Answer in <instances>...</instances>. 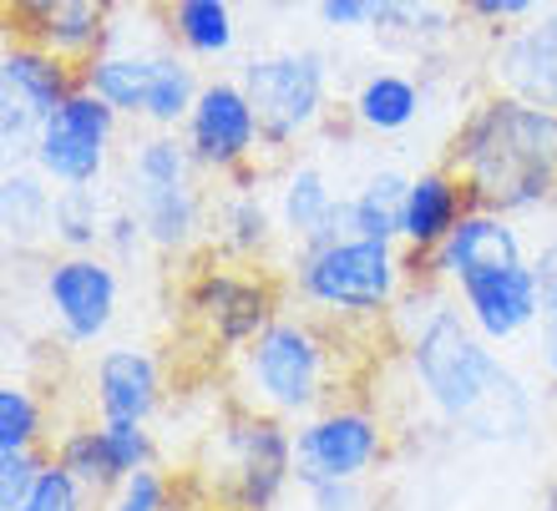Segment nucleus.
Listing matches in <instances>:
<instances>
[{"label": "nucleus", "instance_id": "f257e3e1", "mask_svg": "<svg viewBox=\"0 0 557 511\" xmlns=\"http://www.w3.org/2000/svg\"><path fill=\"white\" fill-rule=\"evenodd\" d=\"M385 324L396 329L411 385L436 421L476 446H517L532 436L537 400L528 381L497 354L502 345L467 320L461 299L441 278H411Z\"/></svg>", "mask_w": 557, "mask_h": 511}, {"label": "nucleus", "instance_id": "f03ea898", "mask_svg": "<svg viewBox=\"0 0 557 511\" xmlns=\"http://www.w3.org/2000/svg\"><path fill=\"white\" fill-rule=\"evenodd\" d=\"M451 167L471 192V208L532 219L557 203V112L507 91H486L467 107L446 142Z\"/></svg>", "mask_w": 557, "mask_h": 511}, {"label": "nucleus", "instance_id": "7ed1b4c3", "mask_svg": "<svg viewBox=\"0 0 557 511\" xmlns=\"http://www.w3.org/2000/svg\"><path fill=\"white\" fill-rule=\"evenodd\" d=\"M284 284L324 324H339V329L385 324L391 309L400 304L406 284H411V263H406V249L391 244V238L339 234L324 238V244L294 249Z\"/></svg>", "mask_w": 557, "mask_h": 511}, {"label": "nucleus", "instance_id": "20e7f679", "mask_svg": "<svg viewBox=\"0 0 557 511\" xmlns=\"http://www.w3.org/2000/svg\"><path fill=\"white\" fill-rule=\"evenodd\" d=\"M238 400L284 421H305L335 395V339L320 314H278L244 354H234Z\"/></svg>", "mask_w": 557, "mask_h": 511}, {"label": "nucleus", "instance_id": "39448f33", "mask_svg": "<svg viewBox=\"0 0 557 511\" xmlns=\"http://www.w3.org/2000/svg\"><path fill=\"white\" fill-rule=\"evenodd\" d=\"M238 82H244V91L253 97V112L264 122L269 158L294 152L330 117V57L320 46L259 51L238 66Z\"/></svg>", "mask_w": 557, "mask_h": 511}, {"label": "nucleus", "instance_id": "423d86ee", "mask_svg": "<svg viewBox=\"0 0 557 511\" xmlns=\"http://www.w3.org/2000/svg\"><path fill=\"white\" fill-rule=\"evenodd\" d=\"M278 304L284 294L274 274H264V263H234L213 253L183 278V314L219 354L249 350L278 320Z\"/></svg>", "mask_w": 557, "mask_h": 511}, {"label": "nucleus", "instance_id": "0eeeda50", "mask_svg": "<svg viewBox=\"0 0 557 511\" xmlns=\"http://www.w3.org/2000/svg\"><path fill=\"white\" fill-rule=\"evenodd\" d=\"M213 446L223 461V511H274L284 491L299 482L294 476V431L284 415H269V410L238 400L228 421L219 425Z\"/></svg>", "mask_w": 557, "mask_h": 511}, {"label": "nucleus", "instance_id": "6e6552de", "mask_svg": "<svg viewBox=\"0 0 557 511\" xmlns=\"http://www.w3.org/2000/svg\"><path fill=\"white\" fill-rule=\"evenodd\" d=\"M391 456V431L366 400H330L294 431V476L309 482H366Z\"/></svg>", "mask_w": 557, "mask_h": 511}, {"label": "nucleus", "instance_id": "1a4fd4ad", "mask_svg": "<svg viewBox=\"0 0 557 511\" xmlns=\"http://www.w3.org/2000/svg\"><path fill=\"white\" fill-rule=\"evenodd\" d=\"M122 112L102 102L91 87H76L66 102L41 122L30 162L41 167L57 188H102L112 173V147H117Z\"/></svg>", "mask_w": 557, "mask_h": 511}, {"label": "nucleus", "instance_id": "9d476101", "mask_svg": "<svg viewBox=\"0 0 557 511\" xmlns=\"http://www.w3.org/2000/svg\"><path fill=\"white\" fill-rule=\"evenodd\" d=\"M41 304L61 345H102L122 314V269L107 253H51L41 269Z\"/></svg>", "mask_w": 557, "mask_h": 511}, {"label": "nucleus", "instance_id": "9b49d317", "mask_svg": "<svg viewBox=\"0 0 557 511\" xmlns=\"http://www.w3.org/2000/svg\"><path fill=\"white\" fill-rule=\"evenodd\" d=\"M183 142H188L198 173H213V177H234L259 162L264 122H259L253 97L244 91L238 76H208L188 122H183Z\"/></svg>", "mask_w": 557, "mask_h": 511}, {"label": "nucleus", "instance_id": "f8f14e48", "mask_svg": "<svg viewBox=\"0 0 557 511\" xmlns=\"http://www.w3.org/2000/svg\"><path fill=\"white\" fill-rule=\"evenodd\" d=\"M451 294L461 299L467 320L476 324L492 345H512V339L532 335L537 320H543V294H537L532 259L497 263V269H476V274L456 278Z\"/></svg>", "mask_w": 557, "mask_h": 511}, {"label": "nucleus", "instance_id": "ddd939ff", "mask_svg": "<svg viewBox=\"0 0 557 511\" xmlns=\"http://www.w3.org/2000/svg\"><path fill=\"white\" fill-rule=\"evenodd\" d=\"M486 82H492V91L557 112V0L492 41Z\"/></svg>", "mask_w": 557, "mask_h": 511}, {"label": "nucleus", "instance_id": "4468645a", "mask_svg": "<svg viewBox=\"0 0 557 511\" xmlns=\"http://www.w3.org/2000/svg\"><path fill=\"white\" fill-rule=\"evenodd\" d=\"M259 162L244 167V173L223 177L228 188L208 203V244L219 259H234V263H269L278 249V208H269V198L259 192Z\"/></svg>", "mask_w": 557, "mask_h": 511}, {"label": "nucleus", "instance_id": "2eb2a0df", "mask_svg": "<svg viewBox=\"0 0 557 511\" xmlns=\"http://www.w3.org/2000/svg\"><path fill=\"white\" fill-rule=\"evenodd\" d=\"M117 5L122 0H0L11 36L51 46L76 66L107 41Z\"/></svg>", "mask_w": 557, "mask_h": 511}, {"label": "nucleus", "instance_id": "dca6fc26", "mask_svg": "<svg viewBox=\"0 0 557 511\" xmlns=\"http://www.w3.org/2000/svg\"><path fill=\"white\" fill-rule=\"evenodd\" d=\"M122 203L133 208L147 228V244L162 259H188L208 234V198L198 177L173 183H122Z\"/></svg>", "mask_w": 557, "mask_h": 511}, {"label": "nucleus", "instance_id": "f3484780", "mask_svg": "<svg viewBox=\"0 0 557 511\" xmlns=\"http://www.w3.org/2000/svg\"><path fill=\"white\" fill-rule=\"evenodd\" d=\"M528 259V238L517 228V219L492 213V208H467L461 223L425 253V278H441L451 289L456 278L476 274V269H497V263H522Z\"/></svg>", "mask_w": 557, "mask_h": 511}, {"label": "nucleus", "instance_id": "a211bd4d", "mask_svg": "<svg viewBox=\"0 0 557 511\" xmlns=\"http://www.w3.org/2000/svg\"><path fill=\"white\" fill-rule=\"evenodd\" d=\"M162 360L143 345H112L91 365V406L102 421H147L162 410Z\"/></svg>", "mask_w": 557, "mask_h": 511}, {"label": "nucleus", "instance_id": "6ab92c4d", "mask_svg": "<svg viewBox=\"0 0 557 511\" xmlns=\"http://www.w3.org/2000/svg\"><path fill=\"white\" fill-rule=\"evenodd\" d=\"M278 228L289 238V249L324 244V238L350 234V198L330 188V173L320 162H289L278 177Z\"/></svg>", "mask_w": 557, "mask_h": 511}, {"label": "nucleus", "instance_id": "aec40b11", "mask_svg": "<svg viewBox=\"0 0 557 511\" xmlns=\"http://www.w3.org/2000/svg\"><path fill=\"white\" fill-rule=\"evenodd\" d=\"M76 87H82V66L76 61H66L61 51H51L41 41H26V36L5 41V51H0V97L5 102L30 107L46 122Z\"/></svg>", "mask_w": 557, "mask_h": 511}, {"label": "nucleus", "instance_id": "412c9836", "mask_svg": "<svg viewBox=\"0 0 557 511\" xmlns=\"http://www.w3.org/2000/svg\"><path fill=\"white\" fill-rule=\"evenodd\" d=\"M471 208V192L467 183L436 162V167H421L411 173V188H406V208H400V249L406 253H431L441 238L451 234L461 213Z\"/></svg>", "mask_w": 557, "mask_h": 511}, {"label": "nucleus", "instance_id": "4be33fe9", "mask_svg": "<svg viewBox=\"0 0 557 511\" xmlns=\"http://www.w3.org/2000/svg\"><path fill=\"white\" fill-rule=\"evenodd\" d=\"M350 122L370 137H400L411 132L425 112V87L416 82L411 72L400 66H370L360 82H355L350 102H345Z\"/></svg>", "mask_w": 557, "mask_h": 511}, {"label": "nucleus", "instance_id": "5701e85b", "mask_svg": "<svg viewBox=\"0 0 557 511\" xmlns=\"http://www.w3.org/2000/svg\"><path fill=\"white\" fill-rule=\"evenodd\" d=\"M51 203H57V183L36 162H5V177H0V228H5V244L15 253L51 244Z\"/></svg>", "mask_w": 557, "mask_h": 511}, {"label": "nucleus", "instance_id": "b1692460", "mask_svg": "<svg viewBox=\"0 0 557 511\" xmlns=\"http://www.w3.org/2000/svg\"><path fill=\"white\" fill-rule=\"evenodd\" d=\"M162 26L193 61H228L238 51V0H162Z\"/></svg>", "mask_w": 557, "mask_h": 511}, {"label": "nucleus", "instance_id": "393cba45", "mask_svg": "<svg viewBox=\"0 0 557 511\" xmlns=\"http://www.w3.org/2000/svg\"><path fill=\"white\" fill-rule=\"evenodd\" d=\"M112 203L102 188H57L51 203V249L57 253H102Z\"/></svg>", "mask_w": 557, "mask_h": 511}, {"label": "nucleus", "instance_id": "a878e982", "mask_svg": "<svg viewBox=\"0 0 557 511\" xmlns=\"http://www.w3.org/2000/svg\"><path fill=\"white\" fill-rule=\"evenodd\" d=\"M51 461L72 471L91 497H107V491L122 482L117 461H112V446H107L102 415H97V421H82V425H66L57 436V446H51Z\"/></svg>", "mask_w": 557, "mask_h": 511}, {"label": "nucleus", "instance_id": "bb28decb", "mask_svg": "<svg viewBox=\"0 0 557 511\" xmlns=\"http://www.w3.org/2000/svg\"><path fill=\"white\" fill-rule=\"evenodd\" d=\"M406 188H411V177L396 173V167L370 173L366 183L350 192V234L391 238V244H400V208H406Z\"/></svg>", "mask_w": 557, "mask_h": 511}, {"label": "nucleus", "instance_id": "cd10ccee", "mask_svg": "<svg viewBox=\"0 0 557 511\" xmlns=\"http://www.w3.org/2000/svg\"><path fill=\"white\" fill-rule=\"evenodd\" d=\"M46 440V406L30 385H0V451H36Z\"/></svg>", "mask_w": 557, "mask_h": 511}, {"label": "nucleus", "instance_id": "c85d7f7f", "mask_svg": "<svg viewBox=\"0 0 557 511\" xmlns=\"http://www.w3.org/2000/svg\"><path fill=\"white\" fill-rule=\"evenodd\" d=\"M102 511H173V482L162 466H143L122 476L102 497Z\"/></svg>", "mask_w": 557, "mask_h": 511}, {"label": "nucleus", "instance_id": "c756f323", "mask_svg": "<svg viewBox=\"0 0 557 511\" xmlns=\"http://www.w3.org/2000/svg\"><path fill=\"white\" fill-rule=\"evenodd\" d=\"M547 5H553V0H456V15L497 41V36H507L512 26L532 21V15L547 11Z\"/></svg>", "mask_w": 557, "mask_h": 511}, {"label": "nucleus", "instance_id": "7c9ffc66", "mask_svg": "<svg viewBox=\"0 0 557 511\" xmlns=\"http://www.w3.org/2000/svg\"><path fill=\"white\" fill-rule=\"evenodd\" d=\"M91 491L82 482H76L72 471L66 466H57V461H51V466L41 471V482L30 486V497L21 501V507L15 511H91Z\"/></svg>", "mask_w": 557, "mask_h": 511}, {"label": "nucleus", "instance_id": "2f4dec72", "mask_svg": "<svg viewBox=\"0 0 557 511\" xmlns=\"http://www.w3.org/2000/svg\"><path fill=\"white\" fill-rule=\"evenodd\" d=\"M102 253L117 269H133V263H143L147 253H152V244H147V228H143V219H137L133 208L122 203H112V219H107V234H102Z\"/></svg>", "mask_w": 557, "mask_h": 511}, {"label": "nucleus", "instance_id": "473e14b6", "mask_svg": "<svg viewBox=\"0 0 557 511\" xmlns=\"http://www.w3.org/2000/svg\"><path fill=\"white\" fill-rule=\"evenodd\" d=\"M107 446H112V461H117L122 476H133L143 466H158V440L147 431V421H102Z\"/></svg>", "mask_w": 557, "mask_h": 511}, {"label": "nucleus", "instance_id": "72a5a7b5", "mask_svg": "<svg viewBox=\"0 0 557 511\" xmlns=\"http://www.w3.org/2000/svg\"><path fill=\"white\" fill-rule=\"evenodd\" d=\"M51 466V456L36 451H0V511H15L30 497V486L41 482V471Z\"/></svg>", "mask_w": 557, "mask_h": 511}, {"label": "nucleus", "instance_id": "f704fd0d", "mask_svg": "<svg viewBox=\"0 0 557 511\" xmlns=\"http://www.w3.org/2000/svg\"><path fill=\"white\" fill-rule=\"evenodd\" d=\"M381 5L385 0H314V15H320L324 30L345 36V30H375Z\"/></svg>", "mask_w": 557, "mask_h": 511}, {"label": "nucleus", "instance_id": "c9c22d12", "mask_svg": "<svg viewBox=\"0 0 557 511\" xmlns=\"http://www.w3.org/2000/svg\"><path fill=\"white\" fill-rule=\"evenodd\" d=\"M309 511H366V482H309Z\"/></svg>", "mask_w": 557, "mask_h": 511}, {"label": "nucleus", "instance_id": "e433bc0d", "mask_svg": "<svg viewBox=\"0 0 557 511\" xmlns=\"http://www.w3.org/2000/svg\"><path fill=\"white\" fill-rule=\"evenodd\" d=\"M532 274H537V294H543V320H557V238H547L532 253Z\"/></svg>", "mask_w": 557, "mask_h": 511}, {"label": "nucleus", "instance_id": "4c0bfd02", "mask_svg": "<svg viewBox=\"0 0 557 511\" xmlns=\"http://www.w3.org/2000/svg\"><path fill=\"white\" fill-rule=\"evenodd\" d=\"M537 360L557 381V320H537Z\"/></svg>", "mask_w": 557, "mask_h": 511}, {"label": "nucleus", "instance_id": "58836bf2", "mask_svg": "<svg viewBox=\"0 0 557 511\" xmlns=\"http://www.w3.org/2000/svg\"><path fill=\"white\" fill-rule=\"evenodd\" d=\"M259 5L274 15H289V11H299V5H314V0H259Z\"/></svg>", "mask_w": 557, "mask_h": 511}, {"label": "nucleus", "instance_id": "ea45409f", "mask_svg": "<svg viewBox=\"0 0 557 511\" xmlns=\"http://www.w3.org/2000/svg\"><path fill=\"white\" fill-rule=\"evenodd\" d=\"M543 511H557V482L547 486V497H543Z\"/></svg>", "mask_w": 557, "mask_h": 511}, {"label": "nucleus", "instance_id": "a19ab883", "mask_svg": "<svg viewBox=\"0 0 557 511\" xmlns=\"http://www.w3.org/2000/svg\"><path fill=\"white\" fill-rule=\"evenodd\" d=\"M122 5H147V11H162V0H122Z\"/></svg>", "mask_w": 557, "mask_h": 511}]
</instances>
